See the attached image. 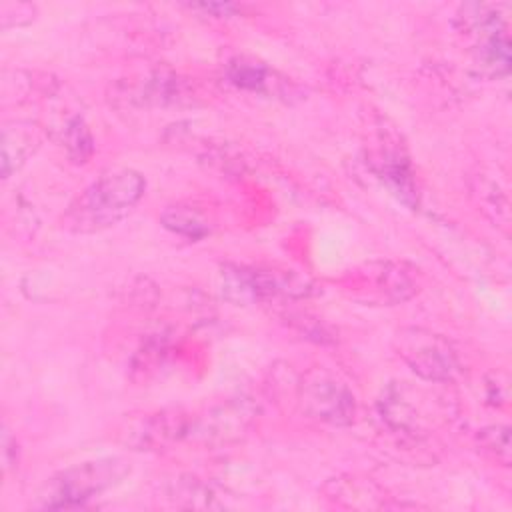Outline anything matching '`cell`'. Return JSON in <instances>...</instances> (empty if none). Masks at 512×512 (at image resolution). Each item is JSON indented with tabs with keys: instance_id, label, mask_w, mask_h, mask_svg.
Listing matches in <instances>:
<instances>
[{
	"instance_id": "cell-5",
	"label": "cell",
	"mask_w": 512,
	"mask_h": 512,
	"mask_svg": "<svg viewBox=\"0 0 512 512\" xmlns=\"http://www.w3.org/2000/svg\"><path fill=\"white\" fill-rule=\"evenodd\" d=\"M220 292L234 304H256L280 294L302 296L306 286L294 276L248 266H224L220 272Z\"/></svg>"
},
{
	"instance_id": "cell-7",
	"label": "cell",
	"mask_w": 512,
	"mask_h": 512,
	"mask_svg": "<svg viewBox=\"0 0 512 512\" xmlns=\"http://www.w3.org/2000/svg\"><path fill=\"white\" fill-rule=\"evenodd\" d=\"M36 144L34 130L24 124L6 126L2 132V178H8L18 170L32 154Z\"/></svg>"
},
{
	"instance_id": "cell-10",
	"label": "cell",
	"mask_w": 512,
	"mask_h": 512,
	"mask_svg": "<svg viewBox=\"0 0 512 512\" xmlns=\"http://www.w3.org/2000/svg\"><path fill=\"white\" fill-rule=\"evenodd\" d=\"M62 142L70 160L76 164H84L94 152V140L82 116L68 118L62 130Z\"/></svg>"
},
{
	"instance_id": "cell-1",
	"label": "cell",
	"mask_w": 512,
	"mask_h": 512,
	"mask_svg": "<svg viewBox=\"0 0 512 512\" xmlns=\"http://www.w3.org/2000/svg\"><path fill=\"white\" fill-rule=\"evenodd\" d=\"M146 182L132 168H114L90 182L68 206L62 226L76 234L98 232L118 224L144 196Z\"/></svg>"
},
{
	"instance_id": "cell-11",
	"label": "cell",
	"mask_w": 512,
	"mask_h": 512,
	"mask_svg": "<svg viewBox=\"0 0 512 512\" xmlns=\"http://www.w3.org/2000/svg\"><path fill=\"white\" fill-rule=\"evenodd\" d=\"M162 224L168 230L192 240L204 238L208 234V224L192 208H182V206L166 208L162 214Z\"/></svg>"
},
{
	"instance_id": "cell-9",
	"label": "cell",
	"mask_w": 512,
	"mask_h": 512,
	"mask_svg": "<svg viewBox=\"0 0 512 512\" xmlns=\"http://www.w3.org/2000/svg\"><path fill=\"white\" fill-rule=\"evenodd\" d=\"M228 80L250 92H266L270 88V70L250 58H234L228 64Z\"/></svg>"
},
{
	"instance_id": "cell-4",
	"label": "cell",
	"mask_w": 512,
	"mask_h": 512,
	"mask_svg": "<svg viewBox=\"0 0 512 512\" xmlns=\"http://www.w3.org/2000/svg\"><path fill=\"white\" fill-rule=\"evenodd\" d=\"M298 394L302 410L320 422L344 426L354 420L356 402L352 392L324 368L306 372Z\"/></svg>"
},
{
	"instance_id": "cell-8",
	"label": "cell",
	"mask_w": 512,
	"mask_h": 512,
	"mask_svg": "<svg viewBox=\"0 0 512 512\" xmlns=\"http://www.w3.org/2000/svg\"><path fill=\"white\" fill-rule=\"evenodd\" d=\"M376 176L382 178V182L392 190V194H396L398 200H402L408 206L416 204V188L406 160L398 156H384L376 164Z\"/></svg>"
},
{
	"instance_id": "cell-3",
	"label": "cell",
	"mask_w": 512,
	"mask_h": 512,
	"mask_svg": "<svg viewBox=\"0 0 512 512\" xmlns=\"http://www.w3.org/2000/svg\"><path fill=\"white\" fill-rule=\"evenodd\" d=\"M498 4H464L456 16L460 34L470 40V50L480 68L504 76L510 68V40Z\"/></svg>"
},
{
	"instance_id": "cell-6",
	"label": "cell",
	"mask_w": 512,
	"mask_h": 512,
	"mask_svg": "<svg viewBox=\"0 0 512 512\" xmlns=\"http://www.w3.org/2000/svg\"><path fill=\"white\" fill-rule=\"evenodd\" d=\"M398 342L400 356L424 380H448L458 368L454 350L438 334L422 328H408L398 334Z\"/></svg>"
},
{
	"instance_id": "cell-2",
	"label": "cell",
	"mask_w": 512,
	"mask_h": 512,
	"mask_svg": "<svg viewBox=\"0 0 512 512\" xmlns=\"http://www.w3.org/2000/svg\"><path fill=\"white\" fill-rule=\"evenodd\" d=\"M130 474V462L120 456L96 458L60 470L44 482L36 496L38 508L74 510L86 506Z\"/></svg>"
},
{
	"instance_id": "cell-12",
	"label": "cell",
	"mask_w": 512,
	"mask_h": 512,
	"mask_svg": "<svg viewBox=\"0 0 512 512\" xmlns=\"http://www.w3.org/2000/svg\"><path fill=\"white\" fill-rule=\"evenodd\" d=\"M482 452L490 454L498 464H510V430L508 426H490L484 428L478 436Z\"/></svg>"
}]
</instances>
